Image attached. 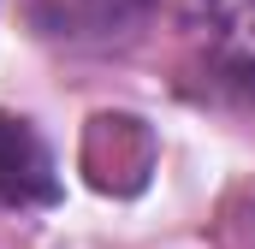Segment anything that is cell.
<instances>
[{"instance_id":"3","label":"cell","mask_w":255,"mask_h":249,"mask_svg":"<svg viewBox=\"0 0 255 249\" xmlns=\"http://www.w3.org/2000/svg\"><path fill=\"white\" fill-rule=\"evenodd\" d=\"M60 196V172H54V148L36 136L30 119L0 113V202L12 208H42Z\"/></svg>"},{"instance_id":"2","label":"cell","mask_w":255,"mask_h":249,"mask_svg":"<svg viewBox=\"0 0 255 249\" xmlns=\"http://www.w3.org/2000/svg\"><path fill=\"white\" fill-rule=\"evenodd\" d=\"M190 42L214 65L255 77V0H178Z\"/></svg>"},{"instance_id":"1","label":"cell","mask_w":255,"mask_h":249,"mask_svg":"<svg viewBox=\"0 0 255 249\" xmlns=\"http://www.w3.org/2000/svg\"><path fill=\"white\" fill-rule=\"evenodd\" d=\"M18 18L30 24V36H42L54 48L101 54L142 30L148 0H18Z\"/></svg>"}]
</instances>
